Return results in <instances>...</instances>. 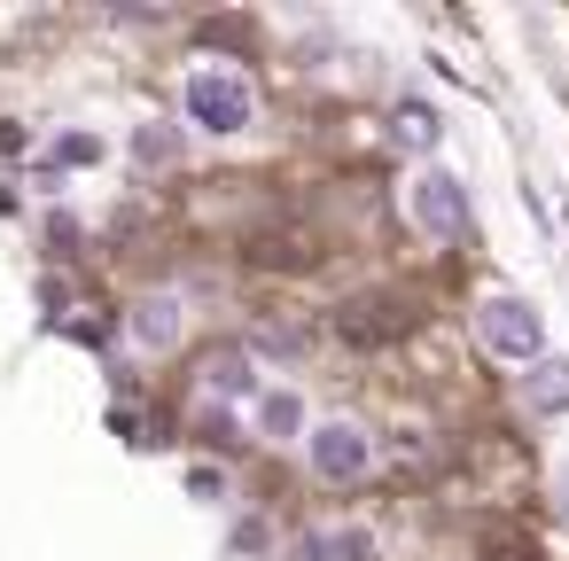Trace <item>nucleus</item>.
Segmentation results:
<instances>
[{
    "instance_id": "nucleus-1",
    "label": "nucleus",
    "mask_w": 569,
    "mask_h": 561,
    "mask_svg": "<svg viewBox=\"0 0 569 561\" xmlns=\"http://www.w3.org/2000/svg\"><path fill=\"white\" fill-rule=\"evenodd\" d=\"M180 118H188L196 133H211V141L250 133V126H258V87H250V71H234V63H219V56L188 63V79H180Z\"/></svg>"
},
{
    "instance_id": "nucleus-2",
    "label": "nucleus",
    "mask_w": 569,
    "mask_h": 561,
    "mask_svg": "<svg viewBox=\"0 0 569 561\" xmlns=\"http://www.w3.org/2000/svg\"><path fill=\"white\" fill-rule=\"evenodd\" d=\"M476 343H483V359H499V367H538L546 359V320H538V304L530 297H515V289H499V297H483L476 304Z\"/></svg>"
},
{
    "instance_id": "nucleus-3",
    "label": "nucleus",
    "mask_w": 569,
    "mask_h": 561,
    "mask_svg": "<svg viewBox=\"0 0 569 561\" xmlns=\"http://www.w3.org/2000/svg\"><path fill=\"white\" fill-rule=\"evenodd\" d=\"M305 468H312L320 483H359V475L375 468V437H367L359 421L328 413V421L305 429Z\"/></svg>"
},
{
    "instance_id": "nucleus-4",
    "label": "nucleus",
    "mask_w": 569,
    "mask_h": 561,
    "mask_svg": "<svg viewBox=\"0 0 569 561\" xmlns=\"http://www.w3.org/2000/svg\"><path fill=\"white\" fill-rule=\"evenodd\" d=\"M406 211H413V227H421L429 242H460V234H468V188H460L445 164H421V172L406 180Z\"/></svg>"
},
{
    "instance_id": "nucleus-5",
    "label": "nucleus",
    "mask_w": 569,
    "mask_h": 561,
    "mask_svg": "<svg viewBox=\"0 0 569 561\" xmlns=\"http://www.w3.org/2000/svg\"><path fill=\"white\" fill-rule=\"evenodd\" d=\"M305 429H312V413H305V398H297L289 382L250 390V437H266V444H297Z\"/></svg>"
},
{
    "instance_id": "nucleus-6",
    "label": "nucleus",
    "mask_w": 569,
    "mask_h": 561,
    "mask_svg": "<svg viewBox=\"0 0 569 561\" xmlns=\"http://www.w3.org/2000/svg\"><path fill=\"white\" fill-rule=\"evenodd\" d=\"M126 335H133V351H172V343L188 335V304H180L172 289H157V297H141V304H133Z\"/></svg>"
},
{
    "instance_id": "nucleus-7",
    "label": "nucleus",
    "mask_w": 569,
    "mask_h": 561,
    "mask_svg": "<svg viewBox=\"0 0 569 561\" xmlns=\"http://www.w3.org/2000/svg\"><path fill=\"white\" fill-rule=\"evenodd\" d=\"M305 561H382V538H375V522H312Z\"/></svg>"
},
{
    "instance_id": "nucleus-8",
    "label": "nucleus",
    "mask_w": 569,
    "mask_h": 561,
    "mask_svg": "<svg viewBox=\"0 0 569 561\" xmlns=\"http://www.w3.org/2000/svg\"><path fill=\"white\" fill-rule=\"evenodd\" d=\"M102 157H110V141H102L94 126H71V133H56V141H48V157H40V164H48V172H94Z\"/></svg>"
},
{
    "instance_id": "nucleus-9",
    "label": "nucleus",
    "mask_w": 569,
    "mask_h": 561,
    "mask_svg": "<svg viewBox=\"0 0 569 561\" xmlns=\"http://www.w3.org/2000/svg\"><path fill=\"white\" fill-rule=\"evenodd\" d=\"M522 405L530 413H569V359H538L522 374Z\"/></svg>"
},
{
    "instance_id": "nucleus-10",
    "label": "nucleus",
    "mask_w": 569,
    "mask_h": 561,
    "mask_svg": "<svg viewBox=\"0 0 569 561\" xmlns=\"http://www.w3.org/2000/svg\"><path fill=\"white\" fill-rule=\"evenodd\" d=\"M227 390H250V351H219L203 367V398H227Z\"/></svg>"
},
{
    "instance_id": "nucleus-11",
    "label": "nucleus",
    "mask_w": 569,
    "mask_h": 561,
    "mask_svg": "<svg viewBox=\"0 0 569 561\" xmlns=\"http://www.w3.org/2000/svg\"><path fill=\"white\" fill-rule=\"evenodd\" d=\"M133 157H141V164H172V133H164V126H141V133H133Z\"/></svg>"
},
{
    "instance_id": "nucleus-12",
    "label": "nucleus",
    "mask_w": 569,
    "mask_h": 561,
    "mask_svg": "<svg viewBox=\"0 0 569 561\" xmlns=\"http://www.w3.org/2000/svg\"><path fill=\"white\" fill-rule=\"evenodd\" d=\"M553 499H561V514H569V460H561V475H553Z\"/></svg>"
}]
</instances>
